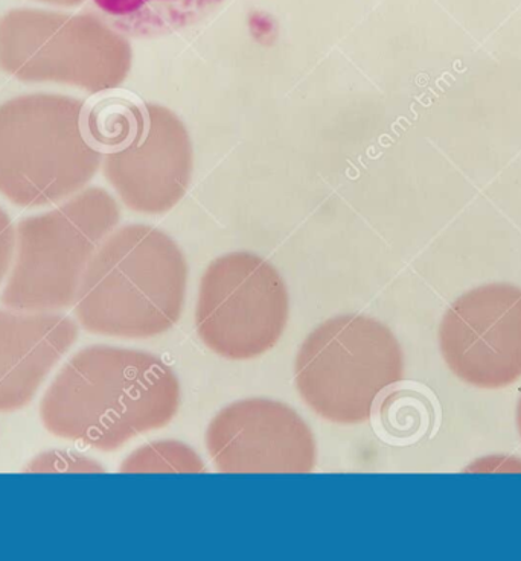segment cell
<instances>
[{"label":"cell","instance_id":"1","mask_svg":"<svg viewBox=\"0 0 521 561\" xmlns=\"http://www.w3.org/2000/svg\"><path fill=\"white\" fill-rule=\"evenodd\" d=\"M180 382L152 353L90 345L65 364L41 402L55 437L113 453L140 434L162 430L179 413Z\"/></svg>","mask_w":521,"mask_h":561},{"label":"cell","instance_id":"2","mask_svg":"<svg viewBox=\"0 0 521 561\" xmlns=\"http://www.w3.org/2000/svg\"><path fill=\"white\" fill-rule=\"evenodd\" d=\"M190 268L162 230L132 224L113 231L86 270L76 300L81 328L110 339L147 340L178 323Z\"/></svg>","mask_w":521,"mask_h":561},{"label":"cell","instance_id":"3","mask_svg":"<svg viewBox=\"0 0 521 561\" xmlns=\"http://www.w3.org/2000/svg\"><path fill=\"white\" fill-rule=\"evenodd\" d=\"M84 102L31 93L0 104V194L23 209L63 203L88 186L104 156L82 135Z\"/></svg>","mask_w":521,"mask_h":561},{"label":"cell","instance_id":"4","mask_svg":"<svg viewBox=\"0 0 521 561\" xmlns=\"http://www.w3.org/2000/svg\"><path fill=\"white\" fill-rule=\"evenodd\" d=\"M120 219L116 199L103 187H88L53 210L22 219L2 305L26 312L76 305L90 261Z\"/></svg>","mask_w":521,"mask_h":561},{"label":"cell","instance_id":"5","mask_svg":"<svg viewBox=\"0 0 521 561\" xmlns=\"http://www.w3.org/2000/svg\"><path fill=\"white\" fill-rule=\"evenodd\" d=\"M295 376L301 398L317 415L359 425L371 419L383 390L405 378V353L375 318H329L302 343Z\"/></svg>","mask_w":521,"mask_h":561},{"label":"cell","instance_id":"6","mask_svg":"<svg viewBox=\"0 0 521 561\" xmlns=\"http://www.w3.org/2000/svg\"><path fill=\"white\" fill-rule=\"evenodd\" d=\"M131 43L93 14L19 8L0 18V69L22 82H54L89 93L123 85Z\"/></svg>","mask_w":521,"mask_h":561},{"label":"cell","instance_id":"7","mask_svg":"<svg viewBox=\"0 0 521 561\" xmlns=\"http://www.w3.org/2000/svg\"><path fill=\"white\" fill-rule=\"evenodd\" d=\"M288 316L287 285L258 254H225L203 274L195 325L203 343L222 358L265 355L284 335Z\"/></svg>","mask_w":521,"mask_h":561},{"label":"cell","instance_id":"8","mask_svg":"<svg viewBox=\"0 0 521 561\" xmlns=\"http://www.w3.org/2000/svg\"><path fill=\"white\" fill-rule=\"evenodd\" d=\"M439 348L468 386L500 390L521 378V288L489 284L462 294L444 313Z\"/></svg>","mask_w":521,"mask_h":561},{"label":"cell","instance_id":"9","mask_svg":"<svg viewBox=\"0 0 521 561\" xmlns=\"http://www.w3.org/2000/svg\"><path fill=\"white\" fill-rule=\"evenodd\" d=\"M222 473H309L317 445L308 423L280 400L245 399L223 408L206 431Z\"/></svg>","mask_w":521,"mask_h":561},{"label":"cell","instance_id":"10","mask_svg":"<svg viewBox=\"0 0 521 561\" xmlns=\"http://www.w3.org/2000/svg\"><path fill=\"white\" fill-rule=\"evenodd\" d=\"M145 125L128 147L103 159L105 180L137 214L171 210L190 186L194 156L188 129L171 110L145 104Z\"/></svg>","mask_w":521,"mask_h":561},{"label":"cell","instance_id":"11","mask_svg":"<svg viewBox=\"0 0 521 561\" xmlns=\"http://www.w3.org/2000/svg\"><path fill=\"white\" fill-rule=\"evenodd\" d=\"M78 325L58 312L0 309V414L30 405L78 340Z\"/></svg>","mask_w":521,"mask_h":561},{"label":"cell","instance_id":"12","mask_svg":"<svg viewBox=\"0 0 521 561\" xmlns=\"http://www.w3.org/2000/svg\"><path fill=\"white\" fill-rule=\"evenodd\" d=\"M121 34L155 38L209 18L225 0H93Z\"/></svg>","mask_w":521,"mask_h":561},{"label":"cell","instance_id":"13","mask_svg":"<svg viewBox=\"0 0 521 561\" xmlns=\"http://www.w3.org/2000/svg\"><path fill=\"white\" fill-rule=\"evenodd\" d=\"M144 125V105L131 98L104 96L82 107V135L90 147L103 156L128 147L143 131Z\"/></svg>","mask_w":521,"mask_h":561},{"label":"cell","instance_id":"14","mask_svg":"<svg viewBox=\"0 0 521 561\" xmlns=\"http://www.w3.org/2000/svg\"><path fill=\"white\" fill-rule=\"evenodd\" d=\"M123 473H205L206 466L192 447L174 439L148 443L125 458Z\"/></svg>","mask_w":521,"mask_h":561},{"label":"cell","instance_id":"15","mask_svg":"<svg viewBox=\"0 0 521 561\" xmlns=\"http://www.w3.org/2000/svg\"><path fill=\"white\" fill-rule=\"evenodd\" d=\"M27 473H101L104 467L98 465L92 458L80 454L50 450L35 457L25 467Z\"/></svg>","mask_w":521,"mask_h":561},{"label":"cell","instance_id":"16","mask_svg":"<svg viewBox=\"0 0 521 561\" xmlns=\"http://www.w3.org/2000/svg\"><path fill=\"white\" fill-rule=\"evenodd\" d=\"M15 227L5 210L0 207V284L5 280L13 265Z\"/></svg>","mask_w":521,"mask_h":561},{"label":"cell","instance_id":"17","mask_svg":"<svg viewBox=\"0 0 521 561\" xmlns=\"http://www.w3.org/2000/svg\"><path fill=\"white\" fill-rule=\"evenodd\" d=\"M41 2L50 3L58 7H76L80 5L82 0H41Z\"/></svg>","mask_w":521,"mask_h":561},{"label":"cell","instance_id":"18","mask_svg":"<svg viewBox=\"0 0 521 561\" xmlns=\"http://www.w3.org/2000/svg\"><path fill=\"white\" fill-rule=\"evenodd\" d=\"M517 427H519V433L521 435V399L519 405H517Z\"/></svg>","mask_w":521,"mask_h":561}]
</instances>
